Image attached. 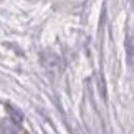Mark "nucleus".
<instances>
[{
    "label": "nucleus",
    "mask_w": 134,
    "mask_h": 134,
    "mask_svg": "<svg viewBox=\"0 0 134 134\" xmlns=\"http://www.w3.org/2000/svg\"><path fill=\"white\" fill-rule=\"evenodd\" d=\"M42 63H43V66L50 71V73H61V70H63V65H61L60 56L56 53H53V51H46V53H43Z\"/></svg>",
    "instance_id": "f257e3e1"
},
{
    "label": "nucleus",
    "mask_w": 134,
    "mask_h": 134,
    "mask_svg": "<svg viewBox=\"0 0 134 134\" xmlns=\"http://www.w3.org/2000/svg\"><path fill=\"white\" fill-rule=\"evenodd\" d=\"M0 129H2V134H17V127L12 121H3L2 124H0Z\"/></svg>",
    "instance_id": "f03ea898"
},
{
    "label": "nucleus",
    "mask_w": 134,
    "mask_h": 134,
    "mask_svg": "<svg viewBox=\"0 0 134 134\" xmlns=\"http://www.w3.org/2000/svg\"><path fill=\"white\" fill-rule=\"evenodd\" d=\"M8 109H10V114L13 116V119L17 121V122H20L23 119V116H22V113H18L17 109H15V108H12V106H8Z\"/></svg>",
    "instance_id": "7ed1b4c3"
},
{
    "label": "nucleus",
    "mask_w": 134,
    "mask_h": 134,
    "mask_svg": "<svg viewBox=\"0 0 134 134\" xmlns=\"http://www.w3.org/2000/svg\"><path fill=\"white\" fill-rule=\"evenodd\" d=\"M126 48H127V58H129V63H132V38L131 37L127 38Z\"/></svg>",
    "instance_id": "20e7f679"
}]
</instances>
